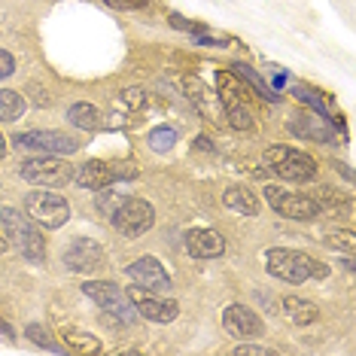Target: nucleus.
Returning <instances> with one entry per match:
<instances>
[{
  "mask_svg": "<svg viewBox=\"0 0 356 356\" xmlns=\"http://www.w3.org/2000/svg\"><path fill=\"white\" fill-rule=\"evenodd\" d=\"M101 210L110 216L113 229L125 238H140L152 229L156 222V210H152L149 201L134 198V195H110L101 198Z\"/></svg>",
  "mask_w": 356,
  "mask_h": 356,
  "instance_id": "f257e3e1",
  "label": "nucleus"
},
{
  "mask_svg": "<svg viewBox=\"0 0 356 356\" xmlns=\"http://www.w3.org/2000/svg\"><path fill=\"white\" fill-rule=\"evenodd\" d=\"M0 229H3V238L19 250L28 262L43 265L46 262V241L40 225L31 220L28 213H19L15 207H3L0 210Z\"/></svg>",
  "mask_w": 356,
  "mask_h": 356,
  "instance_id": "f03ea898",
  "label": "nucleus"
},
{
  "mask_svg": "<svg viewBox=\"0 0 356 356\" xmlns=\"http://www.w3.org/2000/svg\"><path fill=\"white\" fill-rule=\"evenodd\" d=\"M265 268L283 283H305L311 277H317V280L329 277L326 265L302 253V250H293V247H271L268 253H265Z\"/></svg>",
  "mask_w": 356,
  "mask_h": 356,
  "instance_id": "7ed1b4c3",
  "label": "nucleus"
},
{
  "mask_svg": "<svg viewBox=\"0 0 356 356\" xmlns=\"http://www.w3.org/2000/svg\"><path fill=\"white\" fill-rule=\"evenodd\" d=\"M216 86H220L216 98H220L229 122L234 128H241V131H250V128L256 125V116H253V107H250V98H247V86L234 74H229V70L216 74Z\"/></svg>",
  "mask_w": 356,
  "mask_h": 356,
  "instance_id": "20e7f679",
  "label": "nucleus"
},
{
  "mask_svg": "<svg viewBox=\"0 0 356 356\" xmlns=\"http://www.w3.org/2000/svg\"><path fill=\"white\" fill-rule=\"evenodd\" d=\"M265 161L277 177H283L286 183H307L317 174V161H314L307 152L296 149V147H268L265 149Z\"/></svg>",
  "mask_w": 356,
  "mask_h": 356,
  "instance_id": "39448f33",
  "label": "nucleus"
},
{
  "mask_svg": "<svg viewBox=\"0 0 356 356\" xmlns=\"http://www.w3.org/2000/svg\"><path fill=\"white\" fill-rule=\"evenodd\" d=\"M25 213L40 225V229L55 232L70 220V204L58 195V192L37 189V192H28L25 195Z\"/></svg>",
  "mask_w": 356,
  "mask_h": 356,
  "instance_id": "423d86ee",
  "label": "nucleus"
},
{
  "mask_svg": "<svg viewBox=\"0 0 356 356\" xmlns=\"http://www.w3.org/2000/svg\"><path fill=\"white\" fill-rule=\"evenodd\" d=\"M19 174L25 183L43 186V189H61V186H67L74 180V168L58 156H37V159L22 161Z\"/></svg>",
  "mask_w": 356,
  "mask_h": 356,
  "instance_id": "0eeeda50",
  "label": "nucleus"
},
{
  "mask_svg": "<svg viewBox=\"0 0 356 356\" xmlns=\"http://www.w3.org/2000/svg\"><path fill=\"white\" fill-rule=\"evenodd\" d=\"M265 201L271 204V210L277 216H283V220H317L320 216V204L317 198L311 195H298V192H289L283 189V186H265Z\"/></svg>",
  "mask_w": 356,
  "mask_h": 356,
  "instance_id": "6e6552de",
  "label": "nucleus"
},
{
  "mask_svg": "<svg viewBox=\"0 0 356 356\" xmlns=\"http://www.w3.org/2000/svg\"><path fill=\"white\" fill-rule=\"evenodd\" d=\"M83 293L92 298L101 311L113 314L116 320H122V323L137 320V311H134L131 298H128V293H122L116 283H110V280H86L83 283Z\"/></svg>",
  "mask_w": 356,
  "mask_h": 356,
  "instance_id": "1a4fd4ad",
  "label": "nucleus"
},
{
  "mask_svg": "<svg viewBox=\"0 0 356 356\" xmlns=\"http://www.w3.org/2000/svg\"><path fill=\"white\" fill-rule=\"evenodd\" d=\"M19 149H31L40 156H70L79 149V140L61 134V131H22L13 137Z\"/></svg>",
  "mask_w": 356,
  "mask_h": 356,
  "instance_id": "9d476101",
  "label": "nucleus"
},
{
  "mask_svg": "<svg viewBox=\"0 0 356 356\" xmlns=\"http://www.w3.org/2000/svg\"><path fill=\"white\" fill-rule=\"evenodd\" d=\"M61 259H64V268L76 271V274H98L104 265H107V256H104L101 244L98 241H92V238L70 241Z\"/></svg>",
  "mask_w": 356,
  "mask_h": 356,
  "instance_id": "9b49d317",
  "label": "nucleus"
},
{
  "mask_svg": "<svg viewBox=\"0 0 356 356\" xmlns=\"http://www.w3.org/2000/svg\"><path fill=\"white\" fill-rule=\"evenodd\" d=\"M137 177V168H122V165H107V161H86L79 171H74V180L83 189H107V186L119 183V180H131Z\"/></svg>",
  "mask_w": 356,
  "mask_h": 356,
  "instance_id": "f8f14e48",
  "label": "nucleus"
},
{
  "mask_svg": "<svg viewBox=\"0 0 356 356\" xmlns=\"http://www.w3.org/2000/svg\"><path fill=\"white\" fill-rule=\"evenodd\" d=\"M125 274L134 280V286L147 289V293H168L171 289V274L156 256H140L125 268Z\"/></svg>",
  "mask_w": 356,
  "mask_h": 356,
  "instance_id": "ddd939ff",
  "label": "nucleus"
},
{
  "mask_svg": "<svg viewBox=\"0 0 356 356\" xmlns=\"http://www.w3.org/2000/svg\"><path fill=\"white\" fill-rule=\"evenodd\" d=\"M128 298H131L137 317H143L149 323H171L177 317V311H180L177 302H171V298H156L140 286H128Z\"/></svg>",
  "mask_w": 356,
  "mask_h": 356,
  "instance_id": "4468645a",
  "label": "nucleus"
},
{
  "mask_svg": "<svg viewBox=\"0 0 356 356\" xmlns=\"http://www.w3.org/2000/svg\"><path fill=\"white\" fill-rule=\"evenodd\" d=\"M222 329L229 332L232 338L244 341V338H259L265 332L262 326V317L247 305H229L222 311Z\"/></svg>",
  "mask_w": 356,
  "mask_h": 356,
  "instance_id": "2eb2a0df",
  "label": "nucleus"
},
{
  "mask_svg": "<svg viewBox=\"0 0 356 356\" xmlns=\"http://www.w3.org/2000/svg\"><path fill=\"white\" fill-rule=\"evenodd\" d=\"M143 110H147V92L143 88H125L122 95L116 98V104H113V128H131L134 122H140L143 119Z\"/></svg>",
  "mask_w": 356,
  "mask_h": 356,
  "instance_id": "dca6fc26",
  "label": "nucleus"
},
{
  "mask_svg": "<svg viewBox=\"0 0 356 356\" xmlns=\"http://www.w3.org/2000/svg\"><path fill=\"white\" fill-rule=\"evenodd\" d=\"M289 131H293L296 137H305V140L311 137V140H317V143H332L335 140V131H332L329 119L320 116L317 110L314 113H296L293 122H289Z\"/></svg>",
  "mask_w": 356,
  "mask_h": 356,
  "instance_id": "f3484780",
  "label": "nucleus"
},
{
  "mask_svg": "<svg viewBox=\"0 0 356 356\" xmlns=\"http://www.w3.org/2000/svg\"><path fill=\"white\" fill-rule=\"evenodd\" d=\"M186 250L195 259H216L225 253V241L216 229H192L186 234Z\"/></svg>",
  "mask_w": 356,
  "mask_h": 356,
  "instance_id": "a211bd4d",
  "label": "nucleus"
},
{
  "mask_svg": "<svg viewBox=\"0 0 356 356\" xmlns=\"http://www.w3.org/2000/svg\"><path fill=\"white\" fill-rule=\"evenodd\" d=\"M222 204L225 210H232V213H241V216H256L259 213V198L253 189H247V186H229V189L222 192Z\"/></svg>",
  "mask_w": 356,
  "mask_h": 356,
  "instance_id": "6ab92c4d",
  "label": "nucleus"
},
{
  "mask_svg": "<svg viewBox=\"0 0 356 356\" xmlns=\"http://www.w3.org/2000/svg\"><path fill=\"white\" fill-rule=\"evenodd\" d=\"M61 347L74 353H101V341L92 332L79 329V326H64L61 329Z\"/></svg>",
  "mask_w": 356,
  "mask_h": 356,
  "instance_id": "aec40b11",
  "label": "nucleus"
},
{
  "mask_svg": "<svg viewBox=\"0 0 356 356\" xmlns=\"http://www.w3.org/2000/svg\"><path fill=\"white\" fill-rule=\"evenodd\" d=\"M67 122L83 128V131H98V128H104V119H101L98 107H92V104H86V101H79L67 110Z\"/></svg>",
  "mask_w": 356,
  "mask_h": 356,
  "instance_id": "412c9836",
  "label": "nucleus"
},
{
  "mask_svg": "<svg viewBox=\"0 0 356 356\" xmlns=\"http://www.w3.org/2000/svg\"><path fill=\"white\" fill-rule=\"evenodd\" d=\"M283 314H286L296 326H307V323L317 320V305H311L307 298H298V296H286L283 298Z\"/></svg>",
  "mask_w": 356,
  "mask_h": 356,
  "instance_id": "4be33fe9",
  "label": "nucleus"
},
{
  "mask_svg": "<svg viewBox=\"0 0 356 356\" xmlns=\"http://www.w3.org/2000/svg\"><path fill=\"white\" fill-rule=\"evenodd\" d=\"M28 110V101L15 88H0V122H15Z\"/></svg>",
  "mask_w": 356,
  "mask_h": 356,
  "instance_id": "5701e85b",
  "label": "nucleus"
},
{
  "mask_svg": "<svg viewBox=\"0 0 356 356\" xmlns=\"http://www.w3.org/2000/svg\"><path fill=\"white\" fill-rule=\"evenodd\" d=\"M234 76H244V79H247V83H250V86H253V88H256V95H262V98H268L271 104H274V101H277V98H280V95H277V92H274V88H271L268 83H265V79H262V76H259V74H256V70H253V67H247V64H244V61H238V64H234Z\"/></svg>",
  "mask_w": 356,
  "mask_h": 356,
  "instance_id": "b1692460",
  "label": "nucleus"
},
{
  "mask_svg": "<svg viewBox=\"0 0 356 356\" xmlns=\"http://www.w3.org/2000/svg\"><path fill=\"white\" fill-rule=\"evenodd\" d=\"M183 88H186V95H189V98L195 101L201 110L210 113V104H213V92H210V88H207L204 83H201V79H195V76H186V79H183Z\"/></svg>",
  "mask_w": 356,
  "mask_h": 356,
  "instance_id": "393cba45",
  "label": "nucleus"
},
{
  "mask_svg": "<svg viewBox=\"0 0 356 356\" xmlns=\"http://www.w3.org/2000/svg\"><path fill=\"white\" fill-rule=\"evenodd\" d=\"M177 137H180V134H177V128L159 125V128H152V131H149V147L156 152H168V149H174Z\"/></svg>",
  "mask_w": 356,
  "mask_h": 356,
  "instance_id": "a878e982",
  "label": "nucleus"
},
{
  "mask_svg": "<svg viewBox=\"0 0 356 356\" xmlns=\"http://www.w3.org/2000/svg\"><path fill=\"white\" fill-rule=\"evenodd\" d=\"M25 332H28L31 341H34L37 347H43V350H49V353H61V350H64L58 341H52V335H49V332H46L43 326H40V323H31Z\"/></svg>",
  "mask_w": 356,
  "mask_h": 356,
  "instance_id": "bb28decb",
  "label": "nucleus"
},
{
  "mask_svg": "<svg viewBox=\"0 0 356 356\" xmlns=\"http://www.w3.org/2000/svg\"><path fill=\"white\" fill-rule=\"evenodd\" d=\"M329 247H335V250H347V253H353V247H356V234L353 232H329L326 238Z\"/></svg>",
  "mask_w": 356,
  "mask_h": 356,
  "instance_id": "cd10ccee",
  "label": "nucleus"
},
{
  "mask_svg": "<svg viewBox=\"0 0 356 356\" xmlns=\"http://www.w3.org/2000/svg\"><path fill=\"white\" fill-rule=\"evenodd\" d=\"M104 3L113 6V10L131 13V10H140V6H147V0H104Z\"/></svg>",
  "mask_w": 356,
  "mask_h": 356,
  "instance_id": "c85d7f7f",
  "label": "nucleus"
},
{
  "mask_svg": "<svg viewBox=\"0 0 356 356\" xmlns=\"http://www.w3.org/2000/svg\"><path fill=\"white\" fill-rule=\"evenodd\" d=\"M15 70V58L6 49H0V79H6Z\"/></svg>",
  "mask_w": 356,
  "mask_h": 356,
  "instance_id": "c756f323",
  "label": "nucleus"
},
{
  "mask_svg": "<svg viewBox=\"0 0 356 356\" xmlns=\"http://www.w3.org/2000/svg\"><path fill=\"white\" fill-rule=\"evenodd\" d=\"M234 353H259V356H265V353H274L271 347H265V344H238L234 347Z\"/></svg>",
  "mask_w": 356,
  "mask_h": 356,
  "instance_id": "7c9ffc66",
  "label": "nucleus"
},
{
  "mask_svg": "<svg viewBox=\"0 0 356 356\" xmlns=\"http://www.w3.org/2000/svg\"><path fill=\"white\" fill-rule=\"evenodd\" d=\"M271 83H274V92H280V88H283V86H286V76H283V74H277V76H274V79H271Z\"/></svg>",
  "mask_w": 356,
  "mask_h": 356,
  "instance_id": "2f4dec72",
  "label": "nucleus"
},
{
  "mask_svg": "<svg viewBox=\"0 0 356 356\" xmlns=\"http://www.w3.org/2000/svg\"><path fill=\"white\" fill-rule=\"evenodd\" d=\"M6 250H10V241H6V238H3V232H0V256H3Z\"/></svg>",
  "mask_w": 356,
  "mask_h": 356,
  "instance_id": "473e14b6",
  "label": "nucleus"
},
{
  "mask_svg": "<svg viewBox=\"0 0 356 356\" xmlns=\"http://www.w3.org/2000/svg\"><path fill=\"white\" fill-rule=\"evenodd\" d=\"M3 156H6V137L0 134V159H3Z\"/></svg>",
  "mask_w": 356,
  "mask_h": 356,
  "instance_id": "72a5a7b5",
  "label": "nucleus"
},
{
  "mask_svg": "<svg viewBox=\"0 0 356 356\" xmlns=\"http://www.w3.org/2000/svg\"><path fill=\"white\" fill-rule=\"evenodd\" d=\"M0 332H3V335H13V329L6 326V323H0Z\"/></svg>",
  "mask_w": 356,
  "mask_h": 356,
  "instance_id": "f704fd0d",
  "label": "nucleus"
}]
</instances>
